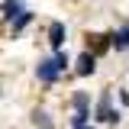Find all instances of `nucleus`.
<instances>
[{
    "instance_id": "nucleus-4",
    "label": "nucleus",
    "mask_w": 129,
    "mask_h": 129,
    "mask_svg": "<svg viewBox=\"0 0 129 129\" xmlns=\"http://www.w3.org/2000/svg\"><path fill=\"white\" fill-rule=\"evenodd\" d=\"M48 42H52V48H61V42H64V23H52L48 26Z\"/></svg>"
},
{
    "instance_id": "nucleus-7",
    "label": "nucleus",
    "mask_w": 129,
    "mask_h": 129,
    "mask_svg": "<svg viewBox=\"0 0 129 129\" xmlns=\"http://www.w3.org/2000/svg\"><path fill=\"white\" fill-rule=\"evenodd\" d=\"M29 19H32V13H29V10H23V13H19V16L13 19V32H19L23 26H26V23H29Z\"/></svg>"
},
{
    "instance_id": "nucleus-5",
    "label": "nucleus",
    "mask_w": 129,
    "mask_h": 129,
    "mask_svg": "<svg viewBox=\"0 0 129 129\" xmlns=\"http://www.w3.org/2000/svg\"><path fill=\"white\" fill-rule=\"evenodd\" d=\"M107 39H110L119 52H126V48H129V26H123L119 32H113V36H107Z\"/></svg>"
},
{
    "instance_id": "nucleus-2",
    "label": "nucleus",
    "mask_w": 129,
    "mask_h": 129,
    "mask_svg": "<svg viewBox=\"0 0 129 129\" xmlns=\"http://www.w3.org/2000/svg\"><path fill=\"white\" fill-rule=\"evenodd\" d=\"M36 74H39V81L52 84V81L58 78V64H55V58H42V61L36 64Z\"/></svg>"
},
{
    "instance_id": "nucleus-6",
    "label": "nucleus",
    "mask_w": 129,
    "mask_h": 129,
    "mask_svg": "<svg viewBox=\"0 0 129 129\" xmlns=\"http://www.w3.org/2000/svg\"><path fill=\"white\" fill-rule=\"evenodd\" d=\"M19 13H23V0H7V7H3V16H7V19L13 23V19H16Z\"/></svg>"
},
{
    "instance_id": "nucleus-12",
    "label": "nucleus",
    "mask_w": 129,
    "mask_h": 129,
    "mask_svg": "<svg viewBox=\"0 0 129 129\" xmlns=\"http://www.w3.org/2000/svg\"><path fill=\"white\" fill-rule=\"evenodd\" d=\"M74 129H90V126H87V123H84V126H74Z\"/></svg>"
},
{
    "instance_id": "nucleus-8",
    "label": "nucleus",
    "mask_w": 129,
    "mask_h": 129,
    "mask_svg": "<svg viewBox=\"0 0 129 129\" xmlns=\"http://www.w3.org/2000/svg\"><path fill=\"white\" fill-rule=\"evenodd\" d=\"M87 103H90V97L84 94V90H78L74 94V110H87Z\"/></svg>"
},
{
    "instance_id": "nucleus-11",
    "label": "nucleus",
    "mask_w": 129,
    "mask_h": 129,
    "mask_svg": "<svg viewBox=\"0 0 129 129\" xmlns=\"http://www.w3.org/2000/svg\"><path fill=\"white\" fill-rule=\"evenodd\" d=\"M32 119H36V123H42V129H48V119H45V113H36Z\"/></svg>"
},
{
    "instance_id": "nucleus-3",
    "label": "nucleus",
    "mask_w": 129,
    "mask_h": 129,
    "mask_svg": "<svg viewBox=\"0 0 129 129\" xmlns=\"http://www.w3.org/2000/svg\"><path fill=\"white\" fill-rule=\"evenodd\" d=\"M94 68H97V58L90 55V52H84V55L78 58V68H74V71H78L81 78H87V74H94Z\"/></svg>"
},
{
    "instance_id": "nucleus-1",
    "label": "nucleus",
    "mask_w": 129,
    "mask_h": 129,
    "mask_svg": "<svg viewBox=\"0 0 129 129\" xmlns=\"http://www.w3.org/2000/svg\"><path fill=\"white\" fill-rule=\"evenodd\" d=\"M97 119H100V123H116V119H119V113L113 110V103H110V90H103V94H100V103H97Z\"/></svg>"
},
{
    "instance_id": "nucleus-9",
    "label": "nucleus",
    "mask_w": 129,
    "mask_h": 129,
    "mask_svg": "<svg viewBox=\"0 0 129 129\" xmlns=\"http://www.w3.org/2000/svg\"><path fill=\"white\" fill-rule=\"evenodd\" d=\"M87 116H90L87 110H74V116H71V123H74V126H84V123H87Z\"/></svg>"
},
{
    "instance_id": "nucleus-10",
    "label": "nucleus",
    "mask_w": 129,
    "mask_h": 129,
    "mask_svg": "<svg viewBox=\"0 0 129 129\" xmlns=\"http://www.w3.org/2000/svg\"><path fill=\"white\" fill-rule=\"evenodd\" d=\"M55 64H58V71H64V68H68V55L58 52V55H55Z\"/></svg>"
}]
</instances>
